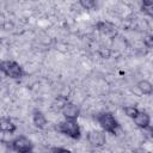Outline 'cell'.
I'll list each match as a JSON object with an SVG mask.
<instances>
[{
    "label": "cell",
    "instance_id": "1",
    "mask_svg": "<svg viewBox=\"0 0 153 153\" xmlns=\"http://www.w3.org/2000/svg\"><path fill=\"white\" fill-rule=\"evenodd\" d=\"M94 120L102 130L110 135H117L118 130H121V124L115 117V115L110 111H100L94 115Z\"/></svg>",
    "mask_w": 153,
    "mask_h": 153
},
{
    "label": "cell",
    "instance_id": "2",
    "mask_svg": "<svg viewBox=\"0 0 153 153\" xmlns=\"http://www.w3.org/2000/svg\"><path fill=\"white\" fill-rule=\"evenodd\" d=\"M0 72L2 75L13 80H19L27 75L24 67L14 60H0Z\"/></svg>",
    "mask_w": 153,
    "mask_h": 153
},
{
    "label": "cell",
    "instance_id": "3",
    "mask_svg": "<svg viewBox=\"0 0 153 153\" xmlns=\"http://www.w3.org/2000/svg\"><path fill=\"white\" fill-rule=\"evenodd\" d=\"M55 130L72 140L81 139V128L78 121H61L55 126Z\"/></svg>",
    "mask_w": 153,
    "mask_h": 153
},
{
    "label": "cell",
    "instance_id": "4",
    "mask_svg": "<svg viewBox=\"0 0 153 153\" xmlns=\"http://www.w3.org/2000/svg\"><path fill=\"white\" fill-rule=\"evenodd\" d=\"M7 146L11 151L16 153H31L33 152V148H35L32 141L25 135L16 136L7 143Z\"/></svg>",
    "mask_w": 153,
    "mask_h": 153
},
{
    "label": "cell",
    "instance_id": "5",
    "mask_svg": "<svg viewBox=\"0 0 153 153\" xmlns=\"http://www.w3.org/2000/svg\"><path fill=\"white\" fill-rule=\"evenodd\" d=\"M86 140L88 145L93 148H102L106 143V136L103 130L92 129L86 133Z\"/></svg>",
    "mask_w": 153,
    "mask_h": 153
},
{
    "label": "cell",
    "instance_id": "6",
    "mask_svg": "<svg viewBox=\"0 0 153 153\" xmlns=\"http://www.w3.org/2000/svg\"><path fill=\"white\" fill-rule=\"evenodd\" d=\"M61 114L66 121H78V118L81 115V109L79 105L69 100L61 110Z\"/></svg>",
    "mask_w": 153,
    "mask_h": 153
},
{
    "label": "cell",
    "instance_id": "7",
    "mask_svg": "<svg viewBox=\"0 0 153 153\" xmlns=\"http://www.w3.org/2000/svg\"><path fill=\"white\" fill-rule=\"evenodd\" d=\"M94 29L106 37H115L117 35V29L115 24L109 20H98L94 24Z\"/></svg>",
    "mask_w": 153,
    "mask_h": 153
},
{
    "label": "cell",
    "instance_id": "8",
    "mask_svg": "<svg viewBox=\"0 0 153 153\" xmlns=\"http://www.w3.org/2000/svg\"><path fill=\"white\" fill-rule=\"evenodd\" d=\"M133 122H134V124L139 128V129H141V130H146V129H148L149 127H152V124H151V116H149V114L148 112H146V111H143V110H140V112L133 118Z\"/></svg>",
    "mask_w": 153,
    "mask_h": 153
},
{
    "label": "cell",
    "instance_id": "9",
    "mask_svg": "<svg viewBox=\"0 0 153 153\" xmlns=\"http://www.w3.org/2000/svg\"><path fill=\"white\" fill-rule=\"evenodd\" d=\"M31 118H32V123L37 129H44L48 124V120L44 115L43 111H41L39 109H33L32 114H31Z\"/></svg>",
    "mask_w": 153,
    "mask_h": 153
},
{
    "label": "cell",
    "instance_id": "10",
    "mask_svg": "<svg viewBox=\"0 0 153 153\" xmlns=\"http://www.w3.org/2000/svg\"><path fill=\"white\" fill-rule=\"evenodd\" d=\"M17 131V124L7 116L0 117V133L4 134H14Z\"/></svg>",
    "mask_w": 153,
    "mask_h": 153
},
{
    "label": "cell",
    "instance_id": "11",
    "mask_svg": "<svg viewBox=\"0 0 153 153\" xmlns=\"http://www.w3.org/2000/svg\"><path fill=\"white\" fill-rule=\"evenodd\" d=\"M136 87L137 90L143 94V96H151L153 93V85L149 80L147 79H143V80H140L137 84H136Z\"/></svg>",
    "mask_w": 153,
    "mask_h": 153
},
{
    "label": "cell",
    "instance_id": "12",
    "mask_svg": "<svg viewBox=\"0 0 153 153\" xmlns=\"http://www.w3.org/2000/svg\"><path fill=\"white\" fill-rule=\"evenodd\" d=\"M68 102H69L68 97H66V96H63V94H59V96L55 97V99H54V102H53V104H51V108H53L55 111H61V110L63 109V106H65Z\"/></svg>",
    "mask_w": 153,
    "mask_h": 153
},
{
    "label": "cell",
    "instance_id": "13",
    "mask_svg": "<svg viewBox=\"0 0 153 153\" xmlns=\"http://www.w3.org/2000/svg\"><path fill=\"white\" fill-rule=\"evenodd\" d=\"M140 11L147 17H153V1L152 0H142L140 2Z\"/></svg>",
    "mask_w": 153,
    "mask_h": 153
},
{
    "label": "cell",
    "instance_id": "14",
    "mask_svg": "<svg viewBox=\"0 0 153 153\" xmlns=\"http://www.w3.org/2000/svg\"><path fill=\"white\" fill-rule=\"evenodd\" d=\"M78 4L79 6L82 7V10H88V11L97 10L98 7V2L96 0H79Z\"/></svg>",
    "mask_w": 153,
    "mask_h": 153
},
{
    "label": "cell",
    "instance_id": "15",
    "mask_svg": "<svg viewBox=\"0 0 153 153\" xmlns=\"http://www.w3.org/2000/svg\"><path fill=\"white\" fill-rule=\"evenodd\" d=\"M123 112H124V115L127 117L133 120L140 112V109L137 106H135V105H126V106H123Z\"/></svg>",
    "mask_w": 153,
    "mask_h": 153
},
{
    "label": "cell",
    "instance_id": "16",
    "mask_svg": "<svg viewBox=\"0 0 153 153\" xmlns=\"http://www.w3.org/2000/svg\"><path fill=\"white\" fill-rule=\"evenodd\" d=\"M142 41H143V45L147 49H152L153 48V35H151V33L145 35Z\"/></svg>",
    "mask_w": 153,
    "mask_h": 153
},
{
    "label": "cell",
    "instance_id": "17",
    "mask_svg": "<svg viewBox=\"0 0 153 153\" xmlns=\"http://www.w3.org/2000/svg\"><path fill=\"white\" fill-rule=\"evenodd\" d=\"M49 153H73V152L65 147H53Z\"/></svg>",
    "mask_w": 153,
    "mask_h": 153
},
{
    "label": "cell",
    "instance_id": "18",
    "mask_svg": "<svg viewBox=\"0 0 153 153\" xmlns=\"http://www.w3.org/2000/svg\"><path fill=\"white\" fill-rule=\"evenodd\" d=\"M131 153H151V152L147 151V149L143 148V147H136V148H134V149L131 151Z\"/></svg>",
    "mask_w": 153,
    "mask_h": 153
}]
</instances>
